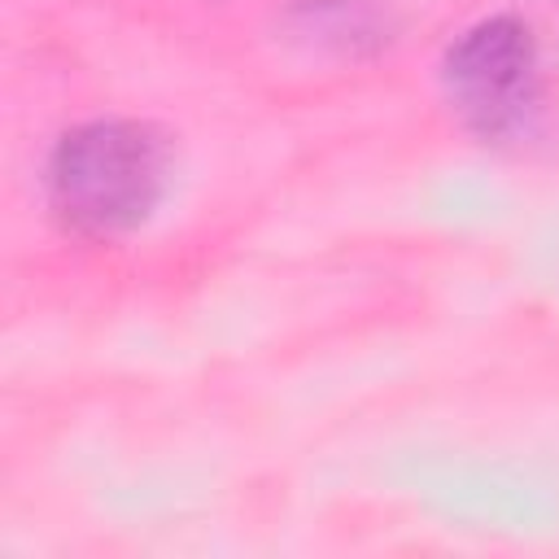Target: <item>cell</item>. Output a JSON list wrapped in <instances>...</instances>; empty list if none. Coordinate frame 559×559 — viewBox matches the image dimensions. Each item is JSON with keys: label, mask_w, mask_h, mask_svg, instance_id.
<instances>
[{"label": "cell", "mask_w": 559, "mask_h": 559, "mask_svg": "<svg viewBox=\"0 0 559 559\" xmlns=\"http://www.w3.org/2000/svg\"><path fill=\"white\" fill-rule=\"evenodd\" d=\"M170 179V144L153 122L92 118L70 127L48 157L57 218L87 240L131 236L153 218Z\"/></svg>", "instance_id": "cell-1"}, {"label": "cell", "mask_w": 559, "mask_h": 559, "mask_svg": "<svg viewBox=\"0 0 559 559\" xmlns=\"http://www.w3.org/2000/svg\"><path fill=\"white\" fill-rule=\"evenodd\" d=\"M441 92L480 140H515L542 105V52L515 13L472 22L441 57Z\"/></svg>", "instance_id": "cell-2"}]
</instances>
